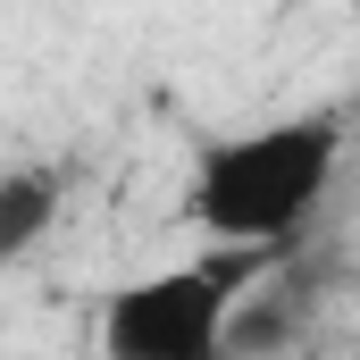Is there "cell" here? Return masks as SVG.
I'll return each mask as SVG.
<instances>
[{
    "label": "cell",
    "instance_id": "obj_1",
    "mask_svg": "<svg viewBox=\"0 0 360 360\" xmlns=\"http://www.w3.org/2000/svg\"><path fill=\"white\" fill-rule=\"evenodd\" d=\"M335 160H344V117L335 109H302V117H276V126H252V134H226L201 151L193 168V226L210 243H252V252H285L327 184H335Z\"/></svg>",
    "mask_w": 360,
    "mask_h": 360
},
{
    "label": "cell",
    "instance_id": "obj_2",
    "mask_svg": "<svg viewBox=\"0 0 360 360\" xmlns=\"http://www.w3.org/2000/svg\"><path fill=\"white\" fill-rule=\"evenodd\" d=\"M269 260H276V252L218 243V252L193 260V269H160V276L117 285L109 310H101V352H109V360H218L226 302L269 269Z\"/></svg>",
    "mask_w": 360,
    "mask_h": 360
},
{
    "label": "cell",
    "instance_id": "obj_3",
    "mask_svg": "<svg viewBox=\"0 0 360 360\" xmlns=\"http://www.w3.org/2000/svg\"><path fill=\"white\" fill-rule=\"evenodd\" d=\"M59 226V176L51 168H8L0 176V260H25Z\"/></svg>",
    "mask_w": 360,
    "mask_h": 360
}]
</instances>
